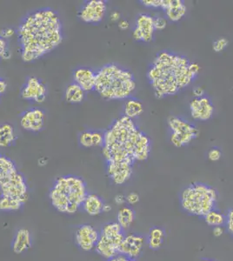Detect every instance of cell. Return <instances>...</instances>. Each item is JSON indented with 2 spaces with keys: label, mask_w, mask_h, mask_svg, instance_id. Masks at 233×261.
Listing matches in <instances>:
<instances>
[{
  "label": "cell",
  "mask_w": 233,
  "mask_h": 261,
  "mask_svg": "<svg viewBox=\"0 0 233 261\" xmlns=\"http://www.w3.org/2000/svg\"><path fill=\"white\" fill-rule=\"evenodd\" d=\"M201 261H217L214 260V259H211V258H204V259H202Z\"/></svg>",
  "instance_id": "cell-48"
},
{
  "label": "cell",
  "mask_w": 233,
  "mask_h": 261,
  "mask_svg": "<svg viewBox=\"0 0 233 261\" xmlns=\"http://www.w3.org/2000/svg\"><path fill=\"white\" fill-rule=\"evenodd\" d=\"M47 88L39 79L30 77L21 90V97L25 100L43 103L46 99Z\"/></svg>",
  "instance_id": "cell-12"
},
{
  "label": "cell",
  "mask_w": 233,
  "mask_h": 261,
  "mask_svg": "<svg viewBox=\"0 0 233 261\" xmlns=\"http://www.w3.org/2000/svg\"><path fill=\"white\" fill-rule=\"evenodd\" d=\"M217 191L209 185L193 183L184 188L180 193V204L184 211L192 216L204 218L216 209Z\"/></svg>",
  "instance_id": "cell-6"
},
{
  "label": "cell",
  "mask_w": 233,
  "mask_h": 261,
  "mask_svg": "<svg viewBox=\"0 0 233 261\" xmlns=\"http://www.w3.org/2000/svg\"><path fill=\"white\" fill-rule=\"evenodd\" d=\"M111 210H112V206L106 204V205H105V207H103V213H108V212L111 211Z\"/></svg>",
  "instance_id": "cell-47"
},
{
  "label": "cell",
  "mask_w": 233,
  "mask_h": 261,
  "mask_svg": "<svg viewBox=\"0 0 233 261\" xmlns=\"http://www.w3.org/2000/svg\"><path fill=\"white\" fill-rule=\"evenodd\" d=\"M141 3L149 8H160L162 9L164 0H143Z\"/></svg>",
  "instance_id": "cell-33"
},
{
  "label": "cell",
  "mask_w": 233,
  "mask_h": 261,
  "mask_svg": "<svg viewBox=\"0 0 233 261\" xmlns=\"http://www.w3.org/2000/svg\"><path fill=\"white\" fill-rule=\"evenodd\" d=\"M137 82L128 69L112 63L96 71L95 92L107 100H124L132 98Z\"/></svg>",
  "instance_id": "cell-4"
},
{
  "label": "cell",
  "mask_w": 233,
  "mask_h": 261,
  "mask_svg": "<svg viewBox=\"0 0 233 261\" xmlns=\"http://www.w3.org/2000/svg\"><path fill=\"white\" fill-rule=\"evenodd\" d=\"M23 203L17 199L8 198L6 196L0 195V211L16 212L18 211L22 206Z\"/></svg>",
  "instance_id": "cell-29"
},
{
  "label": "cell",
  "mask_w": 233,
  "mask_h": 261,
  "mask_svg": "<svg viewBox=\"0 0 233 261\" xmlns=\"http://www.w3.org/2000/svg\"><path fill=\"white\" fill-rule=\"evenodd\" d=\"M200 66L179 54L163 50L148 70L147 79L158 98L176 95L194 81Z\"/></svg>",
  "instance_id": "cell-3"
},
{
  "label": "cell",
  "mask_w": 233,
  "mask_h": 261,
  "mask_svg": "<svg viewBox=\"0 0 233 261\" xmlns=\"http://www.w3.org/2000/svg\"><path fill=\"white\" fill-rule=\"evenodd\" d=\"M165 231L160 226H153L151 227L145 239H146V245L151 250H159L162 247L165 243Z\"/></svg>",
  "instance_id": "cell-22"
},
{
  "label": "cell",
  "mask_w": 233,
  "mask_h": 261,
  "mask_svg": "<svg viewBox=\"0 0 233 261\" xmlns=\"http://www.w3.org/2000/svg\"><path fill=\"white\" fill-rule=\"evenodd\" d=\"M225 227L228 232L233 237V207L230 208V210L225 214Z\"/></svg>",
  "instance_id": "cell-32"
},
{
  "label": "cell",
  "mask_w": 233,
  "mask_h": 261,
  "mask_svg": "<svg viewBox=\"0 0 233 261\" xmlns=\"http://www.w3.org/2000/svg\"><path fill=\"white\" fill-rule=\"evenodd\" d=\"M21 58L33 62L56 49L63 41L62 24L59 14L50 8L29 13L16 31Z\"/></svg>",
  "instance_id": "cell-1"
},
{
  "label": "cell",
  "mask_w": 233,
  "mask_h": 261,
  "mask_svg": "<svg viewBox=\"0 0 233 261\" xmlns=\"http://www.w3.org/2000/svg\"><path fill=\"white\" fill-rule=\"evenodd\" d=\"M151 141L133 119L125 116L113 121L103 133L102 153L107 163L124 162L133 165L150 157Z\"/></svg>",
  "instance_id": "cell-2"
},
{
  "label": "cell",
  "mask_w": 233,
  "mask_h": 261,
  "mask_svg": "<svg viewBox=\"0 0 233 261\" xmlns=\"http://www.w3.org/2000/svg\"><path fill=\"white\" fill-rule=\"evenodd\" d=\"M129 27H130V24H129V22L128 21L125 20H121L119 23H118V28L122 31H126L129 29Z\"/></svg>",
  "instance_id": "cell-42"
},
{
  "label": "cell",
  "mask_w": 233,
  "mask_h": 261,
  "mask_svg": "<svg viewBox=\"0 0 233 261\" xmlns=\"http://www.w3.org/2000/svg\"><path fill=\"white\" fill-rule=\"evenodd\" d=\"M33 246V237L27 228L18 229L12 239V249L16 254L27 252Z\"/></svg>",
  "instance_id": "cell-20"
},
{
  "label": "cell",
  "mask_w": 233,
  "mask_h": 261,
  "mask_svg": "<svg viewBox=\"0 0 233 261\" xmlns=\"http://www.w3.org/2000/svg\"><path fill=\"white\" fill-rule=\"evenodd\" d=\"M189 108L192 119L197 121H208L214 113V106L207 96L192 98Z\"/></svg>",
  "instance_id": "cell-14"
},
{
  "label": "cell",
  "mask_w": 233,
  "mask_h": 261,
  "mask_svg": "<svg viewBox=\"0 0 233 261\" xmlns=\"http://www.w3.org/2000/svg\"><path fill=\"white\" fill-rule=\"evenodd\" d=\"M114 201H115L116 204L118 205H124V203L126 202V199H125V197L124 195H122V194H118V195L115 196V198H114Z\"/></svg>",
  "instance_id": "cell-40"
},
{
  "label": "cell",
  "mask_w": 233,
  "mask_h": 261,
  "mask_svg": "<svg viewBox=\"0 0 233 261\" xmlns=\"http://www.w3.org/2000/svg\"><path fill=\"white\" fill-rule=\"evenodd\" d=\"M6 88H7V84H6V81H4L3 79L0 77V96L6 92Z\"/></svg>",
  "instance_id": "cell-45"
},
{
  "label": "cell",
  "mask_w": 233,
  "mask_h": 261,
  "mask_svg": "<svg viewBox=\"0 0 233 261\" xmlns=\"http://www.w3.org/2000/svg\"><path fill=\"white\" fill-rule=\"evenodd\" d=\"M121 18V14H120V12H118V11H114V12H112L111 13V20L112 22H117V21L119 20Z\"/></svg>",
  "instance_id": "cell-44"
},
{
  "label": "cell",
  "mask_w": 233,
  "mask_h": 261,
  "mask_svg": "<svg viewBox=\"0 0 233 261\" xmlns=\"http://www.w3.org/2000/svg\"><path fill=\"white\" fill-rule=\"evenodd\" d=\"M144 113V106L136 98H130L124 103V116L131 119H137Z\"/></svg>",
  "instance_id": "cell-23"
},
{
  "label": "cell",
  "mask_w": 233,
  "mask_h": 261,
  "mask_svg": "<svg viewBox=\"0 0 233 261\" xmlns=\"http://www.w3.org/2000/svg\"><path fill=\"white\" fill-rule=\"evenodd\" d=\"M106 203L99 196L95 193H89L83 203L82 208L90 216H97L103 213Z\"/></svg>",
  "instance_id": "cell-21"
},
{
  "label": "cell",
  "mask_w": 233,
  "mask_h": 261,
  "mask_svg": "<svg viewBox=\"0 0 233 261\" xmlns=\"http://www.w3.org/2000/svg\"><path fill=\"white\" fill-rule=\"evenodd\" d=\"M73 82L86 92L94 91L96 71L89 67H79L74 71Z\"/></svg>",
  "instance_id": "cell-18"
},
{
  "label": "cell",
  "mask_w": 233,
  "mask_h": 261,
  "mask_svg": "<svg viewBox=\"0 0 233 261\" xmlns=\"http://www.w3.org/2000/svg\"><path fill=\"white\" fill-rule=\"evenodd\" d=\"M16 171L18 170L14 162L5 155L0 154V183Z\"/></svg>",
  "instance_id": "cell-27"
},
{
  "label": "cell",
  "mask_w": 233,
  "mask_h": 261,
  "mask_svg": "<svg viewBox=\"0 0 233 261\" xmlns=\"http://www.w3.org/2000/svg\"><path fill=\"white\" fill-rule=\"evenodd\" d=\"M224 231L223 226H216V227H213V233L215 237H220L224 233Z\"/></svg>",
  "instance_id": "cell-41"
},
{
  "label": "cell",
  "mask_w": 233,
  "mask_h": 261,
  "mask_svg": "<svg viewBox=\"0 0 233 261\" xmlns=\"http://www.w3.org/2000/svg\"><path fill=\"white\" fill-rule=\"evenodd\" d=\"M204 220L208 226L216 227V226H224L225 225L226 219H225V215L222 214L221 212L214 209L204 217Z\"/></svg>",
  "instance_id": "cell-28"
},
{
  "label": "cell",
  "mask_w": 233,
  "mask_h": 261,
  "mask_svg": "<svg viewBox=\"0 0 233 261\" xmlns=\"http://www.w3.org/2000/svg\"><path fill=\"white\" fill-rule=\"evenodd\" d=\"M124 236V229L117 221L107 223L101 229L99 239L95 247L97 254L107 260L118 255Z\"/></svg>",
  "instance_id": "cell-7"
},
{
  "label": "cell",
  "mask_w": 233,
  "mask_h": 261,
  "mask_svg": "<svg viewBox=\"0 0 233 261\" xmlns=\"http://www.w3.org/2000/svg\"><path fill=\"white\" fill-rule=\"evenodd\" d=\"M162 10L165 12L166 19L178 22L187 12L186 4L182 0H164Z\"/></svg>",
  "instance_id": "cell-19"
},
{
  "label": "cell",
  "mask_w": 233,
  "mask_h": 261,
  "mask_svg": "<svg viewBox=\"0 0 233 261\" xmlns=\"http://www.w3.org/2000/svg\"><path fill=\"white\" fill-rule=\"evenodd\" d=\"M193 94H194L195 98H199L202 96H204V90L202 87H196L193 90Z\"/></svg>",
  "instance_id": "cell-43"
},
{
  "label": "cell",
  "mask_w": 233,
  "mask_h": 261,
  "mask_svg": "<svg viewBox=\"0 0 233 261\" xmlns=\"http://www.w3.org/2000/svg\"><path fill=\"white\" fill-rule=\"evenodd\" d=\"M145 245L146 239L143 235L137 233L125 235L120 246L119 254L126 256L133 259H137L141 255Z\"/></svg>",
  "instance_id": "cell-15"
},
{
  "label": "cell",
  "mask_w": 233,
  "mask_h": 261,
  "mask_svg": "<svg viewBox=\"0 0 233 261\" xmlns=\"http://www.w3.org/2000/svg\"><path fill=\"white\" fill-rule=\"evenodd\" d=\"M99 239V232L97 229L88 224L79 226L75 232V241L80 249L84 252H90L95 249Z\"/></svg>",
  "instance_id": "cell-13"
},
{
  "label": "cell",
  "mask_w": 233,
  "mask_h": 261,
  "mask_svg": "<svg viewBox=\"0 0 233 261\" xmlns=\"http://www.w3.org/2000/svg\"><path fill=\"white\" fill-rule=\"evenodd\" d=\"M15 33H16V32H15L14 29L10 28V27H7V28H5V29L0 31V36L5 39L12 38Z\"/></svg>",
  "instance_id": "cell-37"
},
{
  "label": "cell",
  "mask_w": 233,
  "mask_h": 261,
  "mask_svg": "<svg viewBox=\"0 0 233 261\" xmlns=\"http://www.w3.org/2000/svg\"><path fill=\"white\" fill-rule=\"evenodd\" d=\"M85 180L79 176L59 177L50 188L49 199L57 211L64 214H76L88 195Z\"/></svg>",
  "instance_id": "cell-5"
},
{
  "label": "cell",
  "mask_w": 233,
  "mask_h": 261,
  "mask_svg": "<svg viewBox=\"0 0 233 261\" xmlns=\"http://www.w3.org/2000/svg\"><path fill=\"white\" fill-rule=\"evenodd\" d=\"M45 113L40 108H31L20 116L21 127L24 130L38 133L44 128Z\"/></svg>",
  "instance_id": "cell-16"
},
{
  "label": "cell",
  "mask_w": 233,
  "mask_h": 261,
  "mask_svg": "<svg viewBox=\"0 0 233 261\" xmlns=\"http://www.w3.org/2000/svg\"><path fill=\"white\" fill-rule=\"evenodd\" d=\"M107 5L103 0L87 1L80 11V19L87 24H97L103 20L107 13Z\"/></svg>",
  "instance_id": "cell-10"
},
{
  "label": "cell",
  "mask_w": 233,
  "mask_h": 261,
  "mask_svg": "<svg viewBox=\"0 0 233 261\" xmlns=\"http://www.w3.org/2000/svg\"><path fill=\"white\" fill-rule=\"evenodd\" d=\"M222 152L219 149L213 148L208 151V159L213 162L219 161L221 159Z\"/></svg>",
  "instance_id": "cell-35"
},
{
  "label": "cell",
  "mask_w": 233,
  "mask_h": 261,
  "mask_svg": "<svg viewBox=\"0 0 233 261\" xmlns=\"http://www.w3.org/2000/svg\"><path fill=\"white\" fill-rule=\"evenodd\" d=\"M108 177L115 185L121 186L130 180L133 175V165L124 162H110L107 163Z\"/></svg>",
  "instance_id": "cell-17"
},
{
  "label": "cell",
  "mask_w": 233,
  "mask_h": 261,
  "mask_svg": "<svg viewBox=\"0 0 233 261\" xmlns=\"http://www.w3.org/2000/svg\"><path fill=\"white\" fill-rule=\"evenodd\" d=\"M167 25V19L162 17L154 18V27L156 31H163Z\"/></svg>",
  "instance_id": "cell-34"
},
{
  "label": "cell",
  "mask_w": 233,
  "mask_h": 261,
  "mask_svg": "<svg viewBox=\"0 0 233 261\" xmlns=\"http://www.w3.org/2000/svg\"><path fill=\"white\" fill-rule=\"evenodd\" d=\"M170 140L177 148L189 145L199 134V130L193 124L177 116H171L168 119Z\"/></svg>",
  "instance_id": "cell-8"
},
{
  "label": "cell",
  "mask_w": 233,
  "mask_h": 261,
  "mask_svg": "<svg viewBox=\"0 0 233 261\" xmlns=\"http://www.w3.org/2000/svg\"><path fill=\"white\" fill-rule=\"evenodd\" d=\"M65 100L71 104H80L86 97V92L77 84H69L65 92Z\"/></svg>",
  "instance_id": "cell-24"
},
{
  "label": "cell",
  "mask_w": 233,
  "mask_h": 261,
  "mask_svg": "<svg viewBox=\"0 0 233 261\" xmlns=\"http://www.w3.org/2000/svg\"><path fill=\"white\" fill-rule=\"evenodd\" d=\"M125 199L129 205H135L139 201V195L136 193H131L125 197Z\"/></svg>",
  "instance_id": "cell-36"
},
{
  "label": "cell",
  "mask_w": 233,
  "mask_h": 261,
  "mask_svg": "<svg viewBox=\"0 0 233 261\" xmlns=\"http://www.w3.org/2000/svg\"><path fill=\"white\" fill-rule=\"evenodd\" d=\"M107 261H137V259H133V258H128L126 256L122 255V254H118V255L113 257V258H110Z\"/></svg>",
  "instance_id": "cell-39"
},
{
  "label": "cell",
  "mask_w": 233,
  "mask_h": 261,
  "mask_svg": "<svg viewBox=\"0 0 233 261\" xmlns=\"http://www.w3.org/2000/svg\"><path fill=\"white\" fill-rule=\"evenodd\" d=\"M80 145L85 148L93 147L92 144V130H85L80 135Z\"/></svg>",
  "instance_id": "cell-30"
},
{
  "label": "cell",
  "mask_w": 233,
  "mask_h": 261,
  "mask_svg": "<svg viewBox=\"0 0 233 261\" xmlns=\"http://www.w3.org/2000/svg\"><path fill=\"white\" fill-rule=\"evenodd\" d=\"M8 51L6 40L0 36V59H3L5 54Z\"/></svg>",
  "instance_id": "cell-38"
},
{
  "label": "cell",
  "mask_w": 233,
  "mask_h": 261,
  "mask_svg": "<svg viewBox=\"0 0 233 261\" xmlns=\"http://www.w3.org/2000/svg\"><path fill=\"white\" fill-rule=\"evenodd\" d=\"M155 32L156 30L154 27L153 17L147 13L139 14L133 29V36L134 39L139 42L149 43L152 41Z\"/></svg>",
  "instance_id": "cell-11"
},
{
  "label": "cell",
  "mask_w": 233,
  "mask_h": 261,
  "mask_svg": "<svg viewBox=\"0 0 233 261\" xmlns=\"http://www.w3.org/2000/svg\"><path fill=\"white\" fill-rule=\"evenodd\" d=\"M47 164V161H46V159L45 158H41V159H39V166H45Z\"/></svg>",
  "instance_id": "cell-46"
},
{
  "label": "cell",
  "mask_w": 233,
  "mask_h": 261,
  "mask_svg": "<svg viewBox=\"0 0 233 261\" xmlns=\"http://www.w3.org/2000/svg\"><path fill=\"white\" fill-rule=\"evenodd\" d=\"M228 44H229V42H228L227 39H224V38L217 39L213 43V50L216 53H220V51L224 50L225 48L227 47Z\"/></svg>",
  "instance_id": "cell-31"
},
{
  "label": "cell",
  "mask_w": 233,
  "mask_h": 261,
  "mask_svg": "<svg viewBox=\"0 0 233 261\" xmlns=\"http://www.w3.org/2000/svg\"><path fill=\"white\" fill-rule=\"evenodd\" d=\"M136 218V214L130 206H123L119 209L117 215V222L124 230L130 228Z\"/></svg>",
  "instance_id": "cell-25"
},
{
  "label": "cell",
  "mask_w": 233,
  "mask_h": 261,
  "mask_svg": "<svg viewBox=\"0 0 233 261\" xmlns=\"http://www.w3.org/2000/svg\"><path fill=\"white\" fill-rule=\"evenodd\" d=\"M16 140L14 128L11 124L5 123L0 125V147H9Z\"/></svg>",
  "instance_id": "cell-26"
},
{
  "label": "cell",
  "mask_w": 233,
  "mask_h": 261,
  "mask_svg": "<svg viewBox=\"0 0 233 261\" xmlns=\"http://www.w3.org/2000/svg\"><path fill=\"white\" fill-rule=\"evenodd\" d=\"M1 196L17 199L25 204L28 200V186L24 176L18 172H13L0 183Z\"/></svg>",
  "instance_id": "cell-9"
}]
</instances>
